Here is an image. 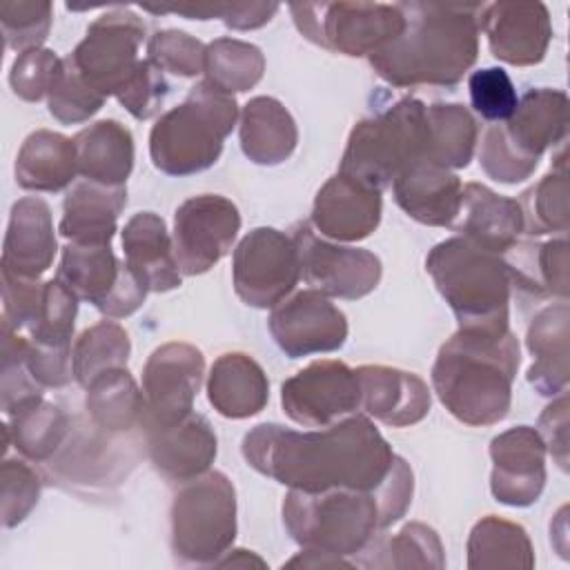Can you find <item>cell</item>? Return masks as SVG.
Listing matches in <instances>:
<instances>
[{
  "label": "cell",
  "instance_id": "1",
  "mask_svg": "<svg viewBox=\"0 0 570 570\" xmlns=\"http://www.w3.org/2000/svg\"><path fill=\"white\" fill-rule=\"evenodd\" d=\"M245 461L289 490H376L396 454L367 416L352 414L334 425L298 432L261 423L243 439Z\"/></svg>",
  "mask_w": 570,
  "mask_h": 570
},
{
  "label": "cell",
  "instance_id": "2",
  "mask_svg": "<svg viewBox=\"0 0 570 570\" xmlns=\"http://www.w3.org/2000/svg\"><path fill=\"white\" fill-rule=\"evenodd\" d=\"M403 31L370 56L374 71L394 87H450L479 53L481 4L401 2Z\"/></svg>",
  "mask_w": 570,
  "mask_h": 570
},
{
  "label": "cell",
  "instance_id": "3",
  "mask_svg": "<svg viewBox=\"0 0 570 570\" xmlns=\"http://www.w3.org/2000/svg\"><path fill=\"white\" fill-rule=\"evenodd\" d=\"M521 363L519 341L508 332L456 330L432 365V385L445 410L472 428L505 419Z\"/></svg>",
  "mask_w": 570,
  "mask_h": 570
},
{
  "label": "cell",
  "instance_id": "4",
  "mask_svg": "<svg viewBox=\"0 0 570 570\" xmlns=\"http://www.w3.org/2000/svg\"><path fill=\"white\" fill-rule=\"evenodd\" d=\"M439 294L459 321V330L508 332L510 274L499 254L454 236L434 245L425 258Z\"/></svg>",
  "mask_w": 570,
  "mask_h": 570
},
{
  "label": "cell",
  "instance_id": "5",
  "mask_svg": "<svg viewBox=\"0 0 570 570\" xmlns=\"http://www.w3.org/2000/svg\"><path fill=\"white\" fill-rule=\"evenodd\" d=\"M238 120L234 96L207 80L191 87L187 98L165 111L149 134V156L167 176H191L209 169Z\"/></svg>",
  "mask_w": 570,
  "mask_h": 570
},
{
  "label": "cell",
  "instance_id": "6",
  "mask_svg": "<svg viewBox=\"0 0 570 570\" xmlns=\"http://www.w3.org/2000/svg\"><path fill=\"white\" fill-rule=\"evenodd\" d=\"M283 523L301 548L336 557L365 554L385 530L376 490L352 488L289 490L283 501Z\"/></svg>",
  "mask_w": 570,
  "mask_h": 570
},
{
  "label": "cell",
  "instance_id": "7",
  "mask_svg": "<svg viewBox=\"0 0 570 570\" xmlns=\"http://www.w3.org/2000/svg\"><path fill=\"white\" fill-rule=\"evenodd\" d=\"M428 156V116L416 98H403L387 111L358 120L350 131L338 174L385 189L410 165Z\"/></svg>",
  "mask_w": 570,
  "mask_h": 570
},
{
  "label": "cell",
  "instance_id": "8",
  "mask_svg": "<svg viewBox=\"0 0 570 570\" xmlns=\"http://www.w3.org/2000/svg\"><path fill=\"white\" fill-rule=\"evenodd\" d=\"M236 539V492L223 472H205L176 492L171 550L178 561L216 566Z\"/></svg>",
  "mask_w": 570,
  "mask_h": 570
},
{
  "label": "cell",
  "instance_id": "9",
  "mask_svg": "<svg viewBox=\"0 0 570 570\" xmlns=\"http://www.w3.org/2000/svg\"><path fill=\"white\" fill-rule=\"evenodd\" d=\"M298 31L323 49L345 56H374L405 27L399 4L312 2L289 7Z\"/></svg>",
  "mask_w": 570,
  "mask_h": 570
},
{
  "label": "cell",
  "instance_id": "10",
  "mask_svg": "<svg viewBox=\"0 0 570 570\" xmlns=\"http://www.w3.org/2000/svg\"><path fill=\"white\" fill-rule=\"evenodd\" d=\"M56 278L78 301H89L109 318L134 314L149 292L138 274L116 258L111 245L67 243Z\"/></svg>",
  "mask_w": 570,
  "mask_h": 570
},
{
  "label": "cell",
  "instance_id": "11",
  "mask_svg": "<svg viewBox=\"0 0 570 570\" xmlns=\"http://www.w3.org/2000/svg\"><path fill=\"white\" fill-rule=\"evenodd\" d=\"M301 278L296 243L274 227L252 229L234 249L232 281L238 298L252 307H276Z\"/></svg>",
  "mask_w": 570,
  "mask_h": 570
},
{
  "label": "cell",
  "instance_id": "12",
  "mask_svg": "<svg viewBox=\"0 0 570 570\" xmlns=\"http://www.w3.org/2000/svg\"><path fill=\"white\" fill-rule=\"evenodd\" d=\"M142 40V20L129 9H116L96 18L67 58L102 98L118 96L140 62Z\"/></svg>",
  "mask_w": 570,
  "mask_h": 570
},
{
  "label": "cell",
  "instance_id": "13",
  "mask_svg": "<svg viewBox=\"0 0 570 570\" xmlns=\"http://www.w3.org/2000/svg\"><path fill=\"white\" fill-rule=\"evenodd\" d=\"M240 229L238 207L218 194L187 198L174 214V256L183 274L212 269L234 245Z\"/></svg>",
  "mask_w": 570,
  "mask_h": 570
},
{
  "label": "cell",
  "instance_id": "14",
  "mask_svg": "<svg viewBox=\"0 0 570 570\" xmlns=\"http://www.w3.org/2000/svg\"><path fill=\"white\" fill-rule=\"evenodd\" d=\"M285 414L303 428H327L361 410L356 370L343 361H314L281 385Z\"/></svg>",
  "mask_w": 570,
  "mask_h": 570
},
{
  "label": "cell",
  "instance_id": "15",
  "mask_svg": "<svg viewBox=\"0 0 570 570\" xmlns=\"http://www.w3.org/2000/svg\"><path fill=\"white\" fill-rule=\"evenodd\" d=\"M303 281L334 298L356 301L376 289L383 267L376 254L361 247L334 245L318 238L309 225H296L292 234Z\"/></svg>",
  "mask_w": 570,
  "mask_h": 570
},
{
  "label": "cell",
  "instance_id": "16",
  "mask_svg": "<svg viewBox=\"0 0 570 570\" xmlns=\"http://www.w3.org/2000/svg\"><path fill=\"white\" fill-rule=\"evenodd\" d=\"M205 374L203 352L183 341L156 347L142 367L145 430L183 421L191 414Z\"/></svg>",
  "mask_w": 570,
  "mask_h": 570
},
{
  "label": "cell",
  "instance_id": "17",
  "mask_svg": "<svg viewBox=\"0 0 570 570\" xmlns=\"http://www.w3.org/2000/svg\"><path fill=\"white\" fill-rule=\"evenodd\" d=\"M267 325L276 345L289 358L334 352L347 338L345 314L312 287L272 307Z\"/></svg>",
  "mask_w": 570,
  "mask_h": 570
},
{
  "label": "cell",
  "instance_id": "18",
  "mask_svg": "<svg viewBox=\"0 0 570 570\" xmlns=\"http://www.w3.org/2000/svg\"><path fill=\"white\" fill-rule=\"evenodd\" d=\"M490 490L499 503L532 505L546 485V445L530 425H517L490 443Z\"/></svg>",
  "mask_w": 570,
  "mask_h": 570
},
{
  "label": "cell",
  "instance_id": "19",
  "mask_svg": "<svg viewBox=\"0 0 570 570\" xmlns=\"http://www.w3.org/2000/svg\"><path fill=\"white\" fill-rule=\"evenodd\" d=\"M479 29L488 36L492 56L514 67L541 62L552 40L550 13L543 2L481 4Z\"/></svg>",
  "mask_w": 570,
  "mask_h": 570
},
{
  "label": "cell",
  "instance_id": "20",
  "mask_svg": "<svg viewBox=\"0 0 570 570\" xmlns=\"http://www.w3.org/2000/svg\"><path fill=\"white\" fill-rule=\"evenodd\" d=\"M381 191L343 174L332 176L316 194L312 225L332 240L354 243L367 238L381 223Z\"/></svg>",
  "mask_w": 570,
  "mask_h": 570
},
{
  "label": "cell",
  "instance_id": "21",
  "mask_svg": "<svg viewBox=\"0 0 570 570\" xmlns=\"http://www.w3.org/2000/svg\"><path fill=\"white\" fill-rule=\"evenodd\" d=\"M147 454L154 468L169 483H187L205 472L216 459V434L200 414H189L178 423L147 428Z\"/></svg>",
  "mask_w": 570,
  "mask_h": 570
},
{
  "label": "cell",
  "instance_id": "22",
  "mask_svg": "<svg viewBox=\"0 0 570 570\" xmlns=\"http://www.w3.org/2000/svg\"><path fill=\"white\" fill-rule=\"evenodd\" d=\"M58 252L49 205L38 196L13 203L2 243V269L20 278H40Z\"/></svg>",
  "mask_w": 570,
  "mask_h": 570
},
{
  "label": "cell",
  "instance_id": "23",
  "mask_svg": "<svg viewBox=\"0 0 570 570\" xmlns=\"http://www.w3.org/2000/svg\"><path fill=\"white\" fill-rule=\"evenodd\" d=\"M450 227L481 249L503 256L523 234V214L519 200L481 183H468L461 189V205Z\"/></svg>",
  "mask_w": 570,
  "mask_h": 570
},
{
  "label": "cell",
  "instance_id": "24",
  "mask_svg": "<svg viewBox=\"0 0 570 570\" xmlns=\"http://www.w3.org/2000/svg\"><path fill=\"white\" fill-rule=\"evenodd\" d=\"M361 410L390 428H407L430 412V390L412 372L387 365L356 367Z\"/></svg>",
  "mask_w": 570,
  "mask_h": 570
},
{
  "label": "cell",
  "instance_id": "25",
  "mask_svg": "<svg viewBox=\"0 0 570 570\" xmlns=\"http://www.w3.org/2000/svg\"><path fill=\"white\" fill-rule=\"evenodd\" d=\"M461 180L452 169H445L428 158L416 160L401 171L394 183L396 205L416 223L430 227H450L461 205Z\"/></svg>",
  "mask_w": 570,
  "mask_h": 570
},
{
  "label": "cell",
  "instance_id": "26",
  "mask_svg": "<svg viewBox=\"0 0 570 570\" xmlns=\"http://www.w3.org/2000/svg\"><path fill=\"white\" fill-rule=\"evenodd\" d=\"M116 434H109L94 425H73L58 448V452L47 461L49 470L56 479L67 481L71 485H105L127 474L122 468V454L116 445H120Z\"/></svg>",
  "mask_w": 570,
  "mask_h": 570
},
{
  "label": "cell",
  "instance_id": "27",
  "mask_svg": "<svg viewBox=\"0 0 570 570\" xmlns=\"http://www.w3.org/2000/svg\"><path fill=\"white\" fill-rule=\"evenodd\" d=\"M503 131L521 156L539 163L550 147L568 138V96L550 87L530 89L503 122Z\"/></svg>",
  "mask_w": 570,
  "mask_h": 570
},
{
  "label": "cell",
  "instance_id": "28",
  "mask_svg": "<svg viewBox=\"0 0 570 570\" xmlns=\"http://www.w3.org/2000/svg\"><path fill=\"white\" fill-rule=\"evenodd\" d=\"M127 205V187L78 180L62 200L58 232L78 245H111L116 223Z\"/></svg>",
  "mask_w": 570,
  "mask_h": 570
},
{
  "label": "cell",
  "instance_id": "29",
  "mask_svg": "<svg viewBox=\"0 0 570 570\" xmlns=\"http://www.w3.org/2000/svg\"><path fill=\"white\" fill-rule=\"evenodd\" d=\"M122 252L125 263L138 274L149 292L180 287L183 272L174 256V240L158 214L138 212L125 223Z\"/></svg>",
  "mask_w": 570,
  "mask_h": 570
},
{
  "label": "cell",
  "instance_id": "30",
  "mask_svg": "<svg viewBox=\"0 0 570 570\" xmlns=\"http://www.w3.org/2000/svg\"><path fill=\"white\" fill-rule=\"evenodd\" d=\"M207 399L227 419H249L269 399V383L263 367L243 352L220 354L207 379Z\"/></svg>",
  "mask_w": 570,
  "mask_h": 570
},
{
  "label": "cell",
  "instance_id": "31",
  "mask_svg": "<svg viewBox=\"0 0 570 570\" xmlns=\"http://www.w3.org/2000/svg\"><path fill=\"white\" fill-rule=\"evenodd\" d=\"M568 303L543 307L530 323L525 345L532 354L530 385L541 396H557L568 387Z\"/></svg>",
  "mask_w": 570,
  "mask_h": 570
},
{
  "label": "cell",
  "instance_id": "32",
  "mask_svg": "<svg viewBox=\"0 0 570 570\" xmlns=\"http://www.w3.org/2000/svg\"><path fill=\"white\" fill-rule=\"evenodd\" d=\"M238 136L243 154L256 165H281L298 142L292 114L272 96H256L243 107Z\"/></svg>",
  "mask_w": 570,
  "mask_h": 570
},
{
  "label": "cell",
  "instance_id": "33",
  "mask_svg": "<svg viewBox=\"0 0 570 570\" xmlns=\"http://www.w3.org/2000/svg\"><path fill=\"white\" fill-rule=\"evenodd\" d=\"M78 174L100 185H125L134 169V138L118 120H98L73 138Z\"/></svg>",
  "mask_w": 570,
  "mask_h": 570
},
{
  "label": "cell",
  "instance_id": "34",
  "mask_svg": "<svg viewBox=\"0 0 570 570\" xmlns=\"http://www.w3.org/2000/svg\"><path fill=\"white\" fill-rule=\"evenodd\" d=\"M78 174L76 145L71 138L36 129L31 131L16 158V183L27 191H60Z\"/></svg>",
  "mask_w": 570,
  "mask_h": 570
},
{
  "label": "cell",
  "instance_id": "35",
  "mask_svg": "<svg viewBox=\"0 0 570 570\" xmlns=\"http://www.w3.org/2000/svg\"><path fill=\"white\" fill-rule=\"evenodd\" d=\"M512 285L546 298H568V240L566 236L548 243H514L503 256Z\"/></svg>",
  "mask_w": 570,
  "mask_h": 570
},
{
  "label": "cell",
  "instance_id": "36",
  "mask_svg": "<svg viewBox=\"0 0 570 570\" xmlns=\"http://www.w3.org/2000/svg\"><path fill=\"white\" fill-rule=\"evenodd\" d=\"M87 414L94 425L109 434H127L145 428V396L127 367H114L98 374L87 385Z\"/></svg>",
  "mask_w": 570,
  "mask_h": 570
},
{
  "label": "cell",
  "instance_id": "37",
  "mask_svg": "<svg viewBox=\"0 0 570 570\" xmlns=\"http://www.w3.org/2000/svg\"><path fill=\"white\" fill-rule=\"evenodd\" d=\"M534 552L528 532L512 521L494 514L474 523L468 539V568L497 570V568H532Z\"/></svg>",
  "mask_w": 570,
  "mask_h": 570
},
{
  "label": "cell",
  "instance_id": "38",
  "mask_svg": "<svg viewBox=\"0 0 570 570\" xmlns=\"http://www.w3.org/2000/svg\"><path fill=\"white\" fill-rule=\"evenodd\" d=\"M428 116V160L445 167L461 169L474 156L476 120L459 102H436L425 107Z\"/></svg>",
  "mask_w": 570,
  "mask_h": 570
},
{
  "label": "cell",
  "instance_id": "39",
  "mask_svg": "<svg viewBox=\"0 0 570 570\" xmlns=\"http://www.w3.org/2000/svg\"><path fill=\"white\" fill-rule=\"evenodd\" d=\"M9 434L16 450L29 461L47 463L65 443L71 419L53 403L36 399L9 414Z\"/></svg>",
  "mask_w": 570,
  "mask_h": 570
},
{
  "label": "cell",
  "instance_id": "40",
  "mask_svg": "<svg viewBox=\"0 0 570 570\" xmlns=\"http://www.w3.org/2000/svg\"><path fill=\"white\" fill-rule=\"evenodd\" d=\"M205 80L234 96L236 91H247L265 73V56L256 45L236 38H216L205 49Z\"/></svg>",
  "mask_w": 570,
  "mask_h": 570
},
{
  "label": "cell",
  "instance_id": "41",
  "mask_svg": "<svg viewBox=\"0 0 570 570\" xmlns=\"http://www.w3.org/2000/svg\"><path fill=\"white\" fill-rule=\"evenodd\" d=\"M129 334L116 321H100L87 327L73 343V379L87 387L98 374L125 367L129 361Z\"/></svg>",
  "mask_w": 570,
  "mask_h": 570
},
{
  "label": "cell",
  "instance_id": "42",
  "mask_svg": "<svg viewBox=\"0 0 570 570\" xmlns=\"http://www.w3.org/2000/svg\"><path fill=\"white\" fill-rule=\"evenodd\" d=\"M523 232L530 236L568 232V171L559 169L543 176L534 187L521 194Z\"/></svg>",
  "mask_w": 570,
  "mask_h": 570
},
{
  "label": "cell",
  "instance_id": "43",
  "mask_svg": "<svg viewBox=\"0 0 570 570\" xmlns=\"http://www.w3.org/2000/svg\"><path fill=\"white\" fill-rule=\"evenodd\" d=\"M27 350H29V341L20 338L18 330L7 318H2L0 392H2V412L7 416L36 399H42V387L33 381L27 367Z\"/></svg>",
  "mask_w": 570,
  "mask_h": 570
},
{
  "label": "cell",
  "instance_id": "44",
  "mask_svg": "<svg viewBox=\"0 0 570 570\" xmlns=\"http://www.w3.org/2000/svg\"><path fill=\"white\" fill-rule=\"evenodd\" d=\"M381 554L370 566L374 568H443V546L439 534L425 523H407L399 534H394Z\"/></svg>",
  "mask_w": 570,
  "mask_h": 570
},
{
  "label": "cell",
  "instance_id": "45",
  "mask_svg": "<svg viewBox=\"0 0 570 570\" xmlns=\"http://www.w3.org/2000/svg\"><path fill=\"white\" fill-rule=\"evenodd\" d=\"M76 314L78 298L58 278L47 281L40 314L29 327V341L45 347H71Z\"/></svg>",
  "mask_w": 570,
  "mask_h": 570
},
{
  "label": "cell",
  "instance_id": "46",
  "mask_svg": "<svg viewBox=\"0 0 570 570\" xmlns=\"http://www.w3.org/2000/svg\"><path fill=\"white\" fill-rule=\"evenodd\" d=\"M53 7L47 0H18L0 4L2 36L9 49L20 53L38 49L51 29Z\"/></svg>",
  "mask_w": 570,
  "mask_h": 570
},
{
  "label": "cell",
  "instance_id": "47",
  "mask_svg": "<svg viewBox=\"0 0 570 570\" xmlns=\"http://www.w3.org/2000/svg\"><path fill=\"white\" fill-rule=\"evenodd\" d=\"M105 98L78 73L69 58H65L62 71L47 96L49 114L62 125H78L100 111Z\"/></svg>",
  "mask_w": 570,
  "mask_h": 570
},
{
  "label": "cell",
  "instance_id": "48",
  "mask_svg": "<svg viewBox=\"0 0 570 570\" xmlns=\"http://www.w3.org/2000/svg\"><path fill=\"white\" fill-rule=\"evenodd\" d=\"M205 45L178 29L156 31L147 42V60H151L163 73L180 78H194L205 67Z\"/></svg>",
  "mask_w": 570,
  "mask_h": 570
},
{
  "label": "cell",
  "instance_id": "49",
  "mask_svg": "<svg viewBox=\"0 0 570 570\" xmlns=\"http://www.w3.org/2000/svg\"><path fill=\"white\" fill-rule=\"evenodd\" d=\"M468 91L472 109L490 122H505L519 105L514 82L501 67L472 71L468 78Z\"/></svg>",
  "mask_w": 570,
  "mask_h": 570
},
{
  "label": "cell",
  "instance_id": "50",
  "mask_svg": "<svg viewBox=\"0 0 570 570\" xmlns=\"http://www.w3.org/2000/svg\"><path fill=\"white\" fill-rule=\"evenodd\" d=\"M62 65L65 58H58L51 49H29L16 58L9 73V85L18 98L38 102L49 96Z\"/></svg>",
  "mask_w": 570,
  "mask_h": 570
},
{
  "label": "cell",
  "instance_id": "51",
  "mask_svg": "<svg viewBox=\"0 0 570 570\" xmlns=\"http://www.w3.org/2000/svg\"><path fill=\"white\" fill-rule=\"evenodd\" d=\"M2 525L13 528L29 517L40 497V476L22 459H4L0 470Z\"/></svg>",
  "mask_w": 570,
  "mask_h": 570
},
{
  "label": "cell",
  "instance_id": "52",
  "mask_svg": "<svg viewBox=\"0 0 570 570\" xmlns=\"http://www.w3.org/2000/svg\"><path fill=\"white\" fill-rule=\"evenodd\" d=\"M479 165L492 180L512 185V183H521V180L530 178L539 163L521 156L512 147V142L508 140V136L503 131V125H492L481 140Z\"/></svg>",
  "mask_w": 570,
  "mask_h": 570
},
{
  "label": "cell",
  "instance_id": "53",
  "mask_svg": "<svg viewBox=\"0 0 570 570\" xmlns=\"http://www.w3.org/2000/svg\"><path fill=\"white\" fill-rule=\"evenodd\" d=\"M169 94V85L165 73L151 62L140 60L127 85L120 89L116 100L138 120H147L156 116Z\"/></svg>",
  "mask_w": 570,
  "mask_h": 570
},
{
  "label": "cell",
  "instance_id": "54",
  "mask_svg": "<svg viewBox=\"0 0 570 570\" xmlns=\"http://www.w3.org/2000/svg\"><path fill=\"white\" fill-rule=\"evenodd\" d=\"M45 283L40 278H20L2 269V303L4 316L16 330H29L42 307Z\"/></svg>",
  "mask_w": 570,
  "mask_h": 570
},
{
  "label": "cell",
  "instance_id": "55",
  "mask_svg": "<svg viewBox=\"0 0 570 570\" xmlns=\"http://www.w3.org/2000/svg\"><path fill=\"white\" fill-rule=\"evenodd\" d=\"M546 452L552 454L557 465L566 472L568 470V448H570V436H568V396L566 392L557 394V399L541 412L539 416V428H537Z\"/></svg>",
  "mask_w": 570,
  "mask_h": 570
},
{
  "label": "cell",
  "instance_id": "56",
  "mask_svg": "<svg viewBox=\"0 0 570 570\" xmlns=\"http://www.w3.org/2000/svg\"><path fill=\"white\" fill-rule=\"evenodd\" d=\"M278 11L276 2H245V4H223L220 20L236 31L258 29L267 24Z\"/></svg>",
  "mask_w": 570,
  "mask_h": 570
},
{
  "label": "cell",
  "instance_id": "57",
  "mask_svg": "<svg viewBox=\"0 0 570 570\" xmlns=\"http://www.w3.org/2000/svg\"><path fill=\"white\" fill-rule=\"evenodd\" d=\"M287 568H354V561H347L345 557H336V554H327V552H318V550H305L301 554H296L294 559H289L285 563Z\"/></svg>",
  "mask_w": 570,
  "mask_h": 570
},
{
  "label": "cell",
  "instance_id": "58",
  "mask_svg": "<svg viewBox=\"0 0 570 570\" xmlns=\"http://www.w3.org/2000/svg\"><path fill=\"white\" fill-rule=\"evenodd\" d=\"M216 566H232V568H265V561L261 557H256L252 550H232V554L227 552V557H220L216 561Z\"/></svg>",
  "mask_w": 570,
  "mask_h": 570
}]
</instances>
